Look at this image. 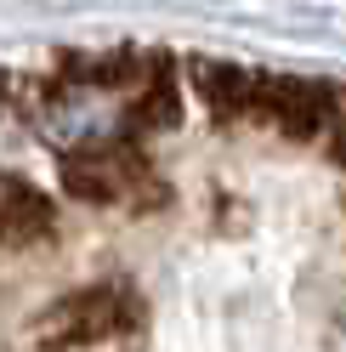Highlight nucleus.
Here are the masks:
<instances>
[{"label":"nucleus","mask_w":346,"mask_h":352,"mask_svg":"<svg viewBox=\"0 0 346 352\" xmlns=\"http://www.w3.org/2000/svg\"><path fill=\"white\" fill-rule=\"evenodd\" d=\"M0 352H346V74L0 57Z\"/></svg>","instance_id":"1"}]
</instances>
